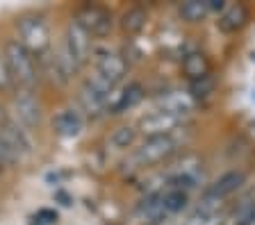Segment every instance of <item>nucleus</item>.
<instances>
[{"mask_svg": "<svg viewBox=\"0 0 255 225\" xmlns=\"http://www.w3.org/2000/svg\"><path fill=\"white\" fill-rule=\"evenodd\" d=\"M75 21L82 25V30H85L91 39H105L107 34L112 32V27H114V16H112V11L105 9V7H101V5L80 7V11L75 14Z\"/></svg>", "mask_w": 255, "mask_h": 225, "instance_id": "0eeeda50", "label": "nucleus"}, {"mask_svg": "<svg viewBox=\"0 0 255 225\" xmlns=\"http://www.w3.org/2000/svg\"><path fill=\"white\" fill-rule=\"evenodd\" d=\"M189 205V193L182 189H166L162 191V207H164L166 216L169 214H180L182 209Z\"/></svg>", "mask_w": 255, "mask_h": 225, "instance_id": "aec40b11", "label": "nucleus"}, {"mask_svg": "<svg viewBox=\"0 0 255 225\" xmlns=\"http://www.w3.org/2000/svg\"><path fill=\"white\" fill-rule=\"evenodd\" d=\"M249 18H251V14L244 2H230V5H226V9L219 14L217 27L223 34H235V32H239V30H244Z\"/></svg>", "mask_w": 255, "mask_h": 225, "instance_id": "ddd939ff", "label": "nucleus"}, {"mask_svg": "<svg viewBox=\"0 0 255 225\" xmlns=\"http://www.w3.org/2000/svg\"><path fill=\"white\" fill-rule=\"evenodd\" d=\"M253 225H255V221H253Z\"/></svg>", "mask_w": 255, "mask_h": 225, "instance_id": "cd10ccee", "label": "nucleus"}, {"mask_svg": "<svg viewBox=\"0 0 255 225\" xmlns=\"http://www.w3.org/2000/svg\"><path fill=\"white\" fill-rule=\"evenodd\" d=\"M175 150H178V141L173 139V134H169V137H150V139H143L134 148L130 164H132V168L153 166V164L169 159Z\"/></svg>", "mask_w": 255, "mask_h": 225, "instance_id": "39448f33", "label": "nucleus"}, {"mask_svg": "<svg viewBox=\"0 0 255 225\" xmlns=\"http://www.w3.org/2000/svg\"><path fill=\"white\" fill-rule=\"evenodd\" d=\"M178 14L185 23H203L210 14V5L207 0H185L180 7H178Z\"/></svg>", "mask_w": 255, "mask_h": 225, "instance_id": "6ab92c4d", "label": "nucleus"}, {"mask_svg": "<svg viewBox=\"0 0 255 225\" xmlns=\"http://www.w3.org/2000/svg\"><path fill=\"white\" fill-rule=\"evenodd\" d=\"M114 91H117V86H112L107 80H103L101 75L91 73L85 80V84L80 86V109L91 118L101 116L110 107V98Z\"/></svg>", "mask_w": 255, "mask_h": 225, "instance_id": "7ed1b4c3", "label": "nucleus"}, {"mask_svg": "<svg viewBox=\"0 0 255 225\" xmlns=\"http://www.w3.org/2000/svg\"><path fill=\"white\" fill-rule=\"evenodd\" d=\"M146 23H148V11L143 9V7L134 5V7H128V9L121 14L119 25H121V30L126 34L134 37V34H139L143 27H146Z\"/></svg>", "mask_w": 255, "mask_h": 225, "instance_id": "f3484780", "label": "nucleus"}, {"mask_svg": "<svg viewBox=\"0 0 255 225\" xmlns=\"http://www.w3.org/2000/svg\"><path fill=\"white\" fill-rule=\"evenodd\" d=\"M16 34H18V43L32 55V57H43L50 53L53 39H50V27H48L46 18L39 14H25L16 21Z\"/></svg>", "mask_w": 255, "mask_h": 225, "instance_id": "f03ea898", "label": "nucleus"}, {"mask_svg": "<svg viewBox=\"0 0 255 225\" xmlns=\"http://www.w3.org/2000/svg\"><path fill=\"white\" fill-rule=\"evenodd\" d=\"M139 212L146 216V221H150V223H159V221L166 216L164 207H162V193H150V196H146L143 203H141V207H139Z\"/></svg>", "mask_w": 255, "mask_h": 225, "instance_id": "4be33fe9", "label": "nucleus"}, {"mask_svg": "<svg viewBox=\"0 0 255 225\" xmlns=\"http://www.w3.org/2000/svg\"><path fill=\"white\" fill-rule=\"evenodd\" d=\"M0 134L9 141V146L16 150V152H18V157H25V155H30V152H32L30 132H27V130L18 123V121H14L11 116L7 118L2 125H0Z\"/></svg>", "mask_w": 255, "mask_h": 225, "instance_id": "2eb2a0df", "label": "nucleus"}, {"mask_svg": "<svg viewBox=\"0 0 255 225\" xmlns=\"http://www.w3.org/2000/svg\"><path fill=\"white\" fill-rule=\"evenodd\" d=\"M37 223L39 225H55L57 223V212H50V209H39L37 212Z\"/></svg>", "mask_w": 255, "mask_h": 225, "instance_id": "a878e982", "label": "nucleus"}, {"mask_svg": "<svg viewBox=\"0 0 255 225\" xmlns=\"http://www.w3.org/2000/svg\"><path fill=\"white\" fill-rule=\"evenodd\" d=\"M94 64H96V75H101L103 80H107L112 86H119L128 73V62L119 53L110 48H98L94 50Z\"/></svg>", "mask_w": 255, "mask_h": 225, "instance_id": "6e6552de", "label": "nucleus"}, {"mask_svg": "<svg viewBox=\"0 0 255 225\" xmlns=\"http://www.w3.org/2000/svg\"><path fill=\"white\" fill-rule=\"evenodd\" d=\"M64 55L71 62L73 71H82L94 57V48H91V37L82 30L75 18H71L66 25V34H64Z\"/></svg>", "mask_w": 255, "mask_h": 225, "instance_id": "20e7f679", "label": "nucleus"}, {"mask_svg": "<svg viewBox=\"0 0 255 225\" xmlns=\"http://www.w3.org/2000/svg\"><path fill=\"white\" fill-rule=\"evenodd\" d=\"M137 134H139L137 128H132V125H121V128H117L110 134V146L114 150L132 148V146L137 144Z\"/></svg>", "mask_w": 255, "mask_h": 225, "instance_id": "412c9836", "label": "nucleus"}, {"mask_svg": "<svg viewBox=\"0 0 255 225\" xmlns=\"http://www.w3.org/2000/svg\"><path fill=\"white\" fill-rule=\"evenodd\" d=\"M226 219H228V212L223 207V200L201 196V203L182 221V225H223Z\"/></svg>", "mask_w": 255, "mask_h": 225, "instance_id": "9d476101", "label": "nucleus"}, {"mask_svg": "<svg viewBox=\"0 0 255 225\" xmlns=\"http://www.w3.org/2000/svg\"><path fill=\"white\" fill-rule=\"evenodd\" d=\"M2 57H5V66L14 89L34 91L39 84V64L18 43V39H7L5 46H2Z\"/></svg>", "mask_w": 255, "mask_h": 225, "instance_id": "f257e3e1", "label": "nucleus"}, {"mask_svg": "<svg viewBox=\"0 0 255 225\" xmlns=\"http://www.w3.org/2000/svg\"><path fill=\"white\" fill-rule=\"evenodd\" d=\"M2 91H14V84L9 80V73H7L5 66V57H2V50H0V93Z\"/></svg>", "mask_w": 255, "mask_h": 225, "instance_id": "393cba45", "label": "nucleus"}, {"mask_svg": "<svg viewBox=\"0 0 255 225\" xmlns=\"http://www.w3.org/2000/svg\"><path fill=\"white\" fill-rule=\"evenodd\" d=\"M244 184H246L244 171H226L221 177H217V180L205 189L203 196H210V198H214V200H226V198H230L233 193H237Z\"/></svg>", "mask_w": 255, "mask_h": 225, "instance_id": "9b49d317", "label": "nucleus"}, {"mask_svg": "<svg viewBox=\"0 0 255 225\" xmlns=\"http://www.w3.org/2000/svg\"><path fill=\"white\" fill-rule=\"evenodd\" d=\"M214 93V80L212 75L210 77H205V80H198V82H191L189 84V96L191 100H205V98H210Z\"/></svg>", "mask_w": 255, "mask_h": 225, "instance_id": "5701e85b", "label": "nucleus"}, {"mask_svg": "<svg viewBox=\"0 0 255 225\" xmlns=\"http://www.w3.org/2000/svg\"><path fill=\"white\" fill-rule=\"evenodd\" d=\"M143 84L141 82H128L121 91H114L110 98V107H107V114H123L128 109L137 107L139 102L143 100Z\"/></svg>", "mask_w": 255, "mask_h": 225, "instance_id": "f8f14e48", "label": "nucleus"}, {"mask_svg": "<svg viewBox=\"0 0 255 225\" xmlns=\"http://www.w3.org/2000/svg\"><path fill=\"white\" fill-rule=\"evenodd\" d=\"M85 128V118H82V112L73 107H66L62 112L55 114L53 118V130L64 137V139H75Z\"/></svg>", "mask_w": 255, "mask_h": 225, "instance_id": "4468645a", "label": "nucleus"}, {"mask_svg": "<svg viewBox=\"0 0 255 225\" xmlns=\"http://www.w3.org/2000/svg\"><path fill=\"white\" fill-rule=\"evenodd\" d=\"M159 112H169L175 114V116H185L194 109V100H191L189 93H180V91H173V93H166L164 98H159Z\"/></svg>", "mask_w": 255, "mask_h": 225, "instance_id": "a211bd4d", "label": "nucleus"}, {"mask_svg": "<svg viewBox=\"0 0 255 225\" xmlns=\"http://www.w3.org/2000/svg\"><path fill=\"white\" fill-rule=\"evenodd\" d=\"M7 118H9V114H7V109H5V105H2V102H0V125L5 123Z\"/></svg>", "mask_w": 255, "mask_h": 225, "instance_id": "bb28decb", "label": "nucleus"}, {"mask_svg": "<svg viewBox=\"0 0 255 225\" xmlns=\"http://www.w3.org/2000/svg\"><path fill=\"white\" fill-rule=\"evenodd\" d=\"M182 125V118L175 116L169 112H153L148 116H143L137 123V132L143 134V139H150V137H169L175 130Z\"/></svg>", "mask_w": 255, "mask_h": 225, "instance_id": "1a4fd4ad", "label": "nucleus"}, {"mask_svg": "<svg viewBox=\"0 0 255 225\" xmlns=\"http://www.w3.org/2000/svg\"><path fill=\"white\" fill-rule=\"evenodd\" d=\"M18 161H21L18 152H16V150L9 146V141L0 134V166H14Z\"/></svg>", "mask_w": 255, "mask_h": 225, "instance_id": "b1692460", "label": "nucleus"}, {"mask_svg": "<svg viewBox=\"0 0 255 225\" xmlns=\"http://www.w3.org/2000/svg\"><path fill=\"white\" fill-rule=\"evenodd\" d=\"M210 71H212L210 59H207L201 50H191V53H187L185 59H182V73H185V77L189 80V84L210 77Z\"/></svg>", "mask_w": 255, "mask_h": 225, "instance_id": "dca6fc26", "label": "nucleus"}, {"mask_svg": "<svg viewBox=\"0 0 255 225\" xmlns=\"http://www.w3.org/2000/svg\"><path fill=\"white\" fill-rule=\"evenodd\" d=\"M11 112H14V121L23 125V128L30 132V130L39 128L41 125V102L34 96V91L30 89H14V96H11Z\"/></svg>", "mask_w": 255, "mask_h": 225, "instance_id": "423d86ee", "label": "nucleus"}]
</instances>
